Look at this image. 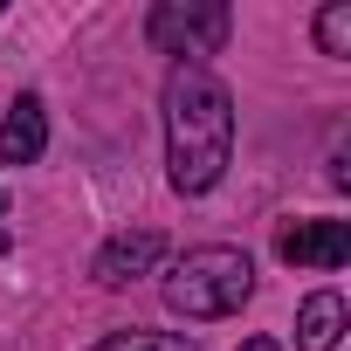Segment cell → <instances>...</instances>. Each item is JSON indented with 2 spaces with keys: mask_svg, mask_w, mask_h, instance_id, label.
I'll return each mask as SVG.
<instances>
[{
  "mask_svg": "<svg viewBox=\"0 0 351 351\" xmlns=\"http://www.w3.org/2000/svg\"><path fill=\"white\" fill-rule=\"evenodd\" d=\"M90 351H200L193 337H172V330H110L104 344H90Z\"/></svg>",
  "mask_w": 351,
  "mask_h": 351,
  "instance_id": "cell-8",
  "label": "cell"
},
{
  "mask_svg": "<svg viewBox=\"0 0 351 351\" xmlns=\"http://www.w3.org/2000/svg\"><path fill=\"white\" fill-rule=\"evenodd\" d=\"M317 49L324 56H351V0H330L317 14Z\"/></svg>",
  "mask_w": 351,
  "mask_h": 351,
  "instance_id": "cell-9",
  "label": "cell"
},
{
  "mask_svg": "<svg viewBox=\"0 0 351 351\" xmlns=\"http://www.w3.org/2000/svg\"><path fill=\"white\" fill-rule=\"evenodd\" d=\"M0 214H8V193H0Z\"/></svg>",
  "mask_w": 351,
  "mask_h": 351,
  "instance_id": "cell-12",
  "label": "cell"
},
{
  "mask_svg": "<svg viewBox=\"0 0 351 351\" xmlns=\"http://www.w3.org/2000/svg\"><path fill=\"white\" fill-rule=\"evenodd\" d=\"M276 248L296 269H344L351 262V228L344 221H296V228H282Z\"/></svg>",
  "mask_w": 351,
  "mask_h": 351,
  "instance_id": "cell-5",
  "label": "cell"
},
{
  "mask_svg": "<svg viewBox=\"0 0 351 351\" xmlns=\"http://www.w3.org/2000/svg\"><path fill=\"white\" fill-rule=\"evenodd\" d=\"M337 337H344V296L337 289H317L296 310V351H337Z\"/></svg>",
  "mask_w": 351,
  "mask_h": 351,
  "instance_id": "cell-7",
  "label": "cell"
},
{
  "mask_svg": "<svg viewBox=\"0 0 351 351\" xmlns=\"http://www.w3.org/2000/svg\"><path fill=\"white\" fill-rule=\"evenodd\" d=\"M165 310L186 317V324H214V317H234L248 296H255V262L228 241H207V248H186L172 262V276L158 282Z\"/></svg>",
  "mask_w": 351,
  "mask_h": 351,
  "instance_id": "cell-2",
  "label": "cell"
},
{
  "mask_svg": "<svg viewBox=\"0 0 351 351\" xmlns=\"http://www.w3.org/2000/svg\"><path fill=\"white\" fill-rule=\"evenodd\" d=\"M49 152V104L28 90L8 104V124H0V165H35Z\"/></svg>",
  "mask_w": 351,
  "mask_h": 351,
  "instance_id": "cell-6",
  "label": "cell"
},
{
  "mask_svg": "<svg viewBox=\"0 0 351 351\" xmlns=\"http://www.w3.org/2000/svg\"><path fill=\"white\" fill-rule=\"evenodd\" d=\"M234 14L221 8V0H158V8L145 14V42L158 56H180V62H200V56H221Z\"/></svg>",
  "mask_w": 351,
  "mask_h": 351,
  "instance_id": "cell-3",
  "label": "cell"
},
{
  "mask_svg": "<svg viewBox=\"0 0 351 351\" xmlns=\"http://www.w3.org/2000/svg\"><path fill=\"white\" fill-rule=\"evenodd\" d=\"M0 255H8V228H0Z\"/></svg>",
  "mask_w": 351,
  "mask_h": 351,
  "instance_id": "cell-11",
  "label": "cell"
},
{
  "mask_svg": "<svg viewBox=\"0 0 351 351\" xmlns=\"http://www.w3.org/2000/svg\"><path fill=\"white\" fill-rule=\"evenodd\" d=\"M158 255H165V234H158V228H131V234H110V241L97 248L90 276H97L104 289H124V282L152 276V269H158Z\"/></svg>",
  "mask_w": 351,
  "mask_h": 351,
  "instance_id": "cell-4",
  "label": "cell"
},
{
  "mask_svg": "<svg viewBox=\"0 0 351 351\" xmlns=\"http://www.w3.org/2000/svg\"><path fill=\"white\" fill-rule=\"evenodd\" d=\"M241 351H282V344H276V337H248Z\"/></svg>",
  "mask_w": 351,
  "mask_h": 351,
  "instance_id": "cell-10",
  "label": "cell"
},
{
  "mask_svg": "<svg viewBox=\"0 0 351 351\" xmlns=\"http://www.w3.org/2000/svg\"><path fill=\"white\" fill-rule=\"evenodd\" d=\"M234 158V97L207 62L165 76V180L172 193H214Z\"/></svg>",
  "mask_w": 351,
  "mask_h": 351,
  "instance_id": "cell-1",
  "label": "cell"
}]
</instances>
